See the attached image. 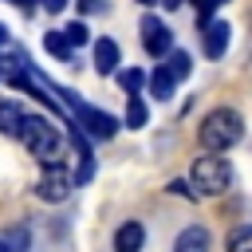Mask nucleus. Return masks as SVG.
<instances>
[{
	"label": "nucleus",
	"instance_id": "a878e982",
	"mask_svg": "<svg viewBox=\"0 0 252 252\" xmlns=\"http://www.w3.org/2000/svg\"><path fill=\"white\" fill-rule=\"evenodd\" d=\"M138 4H146V8H150V4H158V0H138Z\"/></svg>",
	"mask_w": 252,
	"mask_h": 252
},
{
	"label": "nucleus",
	"instance_id": "b1692460",
	"mask_svg": "<svg viewBox=\"0 0 252 252\" xmlns=\"http://www.w3.org/2000/svg\"><path fill=\"white\" fill-rule=\"evenodd\" d=\"M12 4H20L24 12H32V8H35V0H12Z\"/></svg>",
	"mask_w": 252,
	"mask_h": 252
},
{
	"label": "nucleus",
	"instance_id": "7ed1b4c3",
	"mask_svg": "<svg viewBox=\"0 0 252 252\" xmlns=\"http://www.w3.org/2000/svg\"><path fill=\"white\" fill-rule=\"evenodd\" d=\"M228 185H232V165L224 154H205L193 161V193L220 197V193H228Z\"/></svg>",
	"mask_w": 252,
	"mask_h": 252
},
{
	"label": "nucleus",
	"instance_id": "0eeeda50",
	"mask_svg": "<svg viewBox=\"0 0 252 252\" xmlns=\"http://www.w3.org/2000/svg\"><path fill=\"white\" fill-rule=\"evenodd\" d=\"M205 55L209 59H220L224 51H228V39H232V28L224 24V20H213V24H205Z\"/></svg>",
	"mask_w": 252,
	"mask_h": 252
},
{
	"label": "nucleus",
	"instance_id": "bb28decb",
	"mask_svg": "<svg viewBox=\"0 0 252 252\" xmlns=\"http://www.w3.org/2000/svg\"><path fill=\"white\" fill-rule=\"evenodd\" d=\"M0 252H8V248H4V244H0Z\"/></svg>",
	"mask_w": 252,
	"mask_h": 252
},
{
	"label": "nucleus",
	"instance_id": "39448f33",
	"mask_svg": "<svg viewBox=\"0 0 252 252\" xmlns=\"http://www.w3.org/2000/svg\"><path fill=\"white\" fill-rule=\"evenodd\" d=\"M142 47H146V55H154V59H161L165 51H173V32H169V24H161L158 16H142Z\"/></svg>",
	"mask_w": 252,
	"mask_h": 252
},
{
	"label": "nucleus",
	"instance_id": "2eb2a0df",
	"mask_svg": "<svg viewBox=\"0 0 252 252\" xmlns=\"http://www.w3.org/2000/svg\"><path fill=\"white\" fill-rule=\"evenodd\" d=\"M165 55H169L165 71L173 75V83H177V79H185V75L193 71V59H189V51H165Z\"/></svg>",
	"mask_w": 252,
	"mask_h": 252
},
{
	"label": "nucleus",
	"instance_id": "f257e3e1",
	"mask_svg": "<svg viewBox=\"0 0 252 252\" xmlns=\"http://www.w3.org/2000/svg\"><path fill=\"white\" fill-rule=\"evenodd\" d=\"M16 138H20V142L32 150V158H39L43 165H63V134H59L47 118H39V114H24Z\"/></svg>",
	"mask_w": 252,
	"mask_h": 252
},
{
	"label": "nucleus",
	"instance_id": "9b49d317",
	"mask_svg": "<svg viewBox=\"0 0 252 252\" xmlns=\"http://www.w3.org/2000/svg\"><path fill=\"white\" fill-rule=\"evenodd\" d=\"M146 83H150V94H154L158 102H165V98L173 94V75H169L165 67H154V75H150Z\"/></svg>",
	"mask_w": 252,
	"mask_h": 252
},
{
	"label": "nucleus",
	"instance_id": "f8f14e48",
	"mask_svg": "<svg viewBox=\"0 0 252 252\" xmlns=\"http://www.w3.org/2000/svg\"><path fill=\"white\" fill-rule=\"evenodd\" d=\"M0 244H4L8 252H28V248H32V232H28L24 224H16V228L0 232Z\"/></svg>",
	"mask_w": 252,
	"mask_h": 252
},
{
	"label": "nucleus",
	"instance_id": "4468645a",
	"mask_svg": "<svg viewBox=\"0 0 252 252\" xmlns=\"http://www.w3.org/2000/svg\"><path fill=\"white\" fill-rule=\"evenodd\" d=\"M43 47H47V55H55V59H63V63L75 55V47L63 39V32H47V35H43Z\"/></svg>",
	"mask_w": 252,
	"mask_h": 252
},
{
	"label": "nucleus",
	"instance_id": "a211bd4d",
	"mask_svg": "<svg viewBox=\"0 0 252 252\" xmlns=\"http://www.w3.org/2000/svg\"><path fill=\"white\" fill-rule=\"evenodd\" d=\"M228 252H252V228H248V224H236V228H232Z\"/></svg>",
	"mask_w": 252,
	"mask_h": 252
},
{
	"label": "nucleus",
	"instance_id": "aec40b11",
	"mask_svg": "<svg viewBox=\"0 0 252 252\" xmlns=\"http://www.w3.org/2000/svg\"><path fill=\"white\" fill-rule=\"evenodd\" d=\"M197 8H201V24H209V12L217 8V4H224V0H193Z\"/></svg>",
	"mask_w": 252,
	"mask_h": 252
},
{
	"label": "nucleus",
	"instance_id": "20e7f679",
	"mask_svg": "<svg viewBox=\"0 0 252 252\" xmlns=\"http://www.w3.org/2000/svg\"><path fill=\"white\" fill-rule=\"evenodd\" d=\"M63 98L75 106V114H79V122H83V130L91 134V138H114V130H118V122L106 114V110H94V106H87V102H79L75 98V91H63Z\"/></svg>",
	"mask_w": 252,
	"mask_h": 252
},
{
	"label": "nucleus",
	"instance_id": "f03ea898",
	"mask_svg": "<svg viewBox=\"0 0 252 252\" xmlns=\"http://www.w3.org/2000/svg\"><path fill=\"white\" fill-rule=\"evenodd\" d=\"M240 138H244V118H240L232 106H217V110L205 114V122H201V146H205L209 154H224V150H232Z\"/></svg>",
	"mask_w": 252,
	"mask_h": 252
},
{
	"label": "nucleus",
	"instance_id": "9d476101",
	"mask_svg": "<svg viewBox=\"0 0 252 252\" xmlns=\"http://www.w3.org/2000/svg\"><path fill=\"white\" fill-rule=\"evenodd\" d=\"M94 71L114 75L118 71V43L114 39H94Z\"/></svg>",
	"mask_w": 252,
	"mask_h": 252
},
{
	"label": "nucleus",
	"instance_id": "5701e85b",
	"mask_svg": "<svg viewBox=\"0 0 252 252\" xmlns=\"http://www.w3.org/2000/svg\"><path fill=\"white\" fill-rule=\"evenodd\" d=\"M43 8H47V12H63V8H67V0H43Z\"/></svg>",
	"mask_w": 252,
	"mask_h": 252
},
{
	"label": "nucleus",
	"instance_id": "393cba45",
	"mask_svg": "<svg viewBox=\"0 0 252 252\" xmlns=\"http://www.w3.org/2000/svg\"><path fill=\"white\" fill-rule=\"evenodd\" d=\"M161 4H165V8H177V4H181V0H161Z\"/></svg>",
	"mask_w": 252,
	"mask_h": 252
},
{
	"label": "nucleus",
	"instance_id": "ddd939ff",
	"mask_svg": "<svg viewBox=\"0 0 252 252\" xmlns=\"http://www.w3.org/2000/svg\"><path fill=\"white\" fill-rule=\"evenodd\" d=\"M20 122H24V110H20L16 102H0V134H8V138H16V130H20Z\"/></svg>",
	"mask_w": 252,
	"mask_h": 252
},
{
	"label": "nucleus",
	"instance_id": "6ab92c4d",
	"mask_svg": "<svg viewBox=\"0 0 252 252\" xmlns=\"http://www.w3.org/2000/svg\"><path fill=\"white\" fill-rule=\"evenodd\" d=\"M63 39H67L71 47H79V43H87V24H83V20H75V24H67V28H63Z\"/></svg>",
	"mask_w": 252,
	"mask_h": 252
},
{
	"label": "nucleus",
	"instance_id": "4be33fe9",
	"mask_svg": "<svg viewBox=\"0 0 252 252\" xmlns=\"http://www.w3.org/2000/svg\"><path fill=\"white\" fill-rule=\"evenodd\" d=\"M102 0H79V12H98Z\"/></svg>",
	"mask_w": 252,
	"mask_h": 252
},
{
	"label": "nucleus",
	"instance_id": "dca6fc26",
	"mask_svg": "<svg viewBox=\"0 0 252 252\" xmlns=\"http://www.w3.org/2000/svg\"><path fill=\"white\" fill-rule=\"evenodd\" d=\"M118 75V87L126 91V94H142V83H146V75L138 71V67H126V71H114Z\"/></svg>",
	"mask_w": 252,
	"mask_h": 252
},
{
	"label": "nucleus",
	"instance_id": "412c9836",
	"mask_svg": "<svg viewBox=\"0 0 252 252\" xmlns=\"http://www.w3.org/2000/svg\"><path fill=\"white\" fill-rule=\"evenodd\" d=\"M169 193H177V197H197V193H193L185 181H169Z\"/></svg>",
	"mask_w": 252,
	"mask_h": 252
},
{
	"label": "nucleus",
	"instance_id": "f3484780",
	"mask_svg": "<svg viewBox=\"0 0 252 252\" xmlns=\"http://www.w3.org/2000/svg\"><path fill=\"white\" fill-rule=\"evenodd\" d=\"M126 126H130V130L146 126V106H142L138 94H126Z\"/></svg>",
	"mask_w": 252,
	"mask_h": 252
},
{
	"label": "nucleus",
	"instance_id": "1a4fd4ad",
	"mask_svg": "<svg viewBox=\"0 0 252 252\" xmlns=\"http://www.w3.org/2000/svg\"><path fill=\"white\" fill-rule=\"evenodd\" d=\"M173 252H209V232H205L201 224L181 228L177 240H173Z\"/></svg>",
	"mask_w": 252,
	"mask_h": 252
},
{
	"label": "nucleus",
	"instance_id": "6e6552de",
	"mask_svg": "<svg viewBox=\"0 0 252 252\" xmlns=\"http://www.w3.org/2000/svg\"><path fill=\"white\" fill-rule=\"evenodd\" d=\"M142 244H146V228H142L138 220L118 224V232H114V252H142Z\"/></svg>",
	"mask_w": 252,
	"mask_h": 252
},
{
	"label": "nucleus",
	"instance_id": "423d86ee",
	"mask_svg": "<svg viewBox=\"0 0 252 252\" xmlns=\"http://www.w3.org/2000/svg\"><path fill=\"white\" fill-rule=\"evenodd\" d=\"M67 193H71L67 169H63V165H43V173H39V181H35V197H39V201H63Z\"/></svg>",
	"mask_w": 252,
	"mask_h": 252
}]
</instances>
